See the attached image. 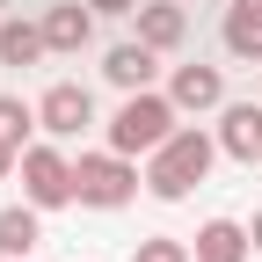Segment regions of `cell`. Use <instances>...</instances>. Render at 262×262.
<instances>
[{
  "label": "cell",
  "instance_id": "6da1fadb",
  "mask_svg": "<svg viewBox=\"0 0 262 262\" xmlns=\"http://www.w3.org/2000/svg\"><path fill=\"white\" fill-rule=\"evenodd\" d=\"M211 160H219V139H211V131L175 124V139L146 153V189L160 196V204H182V196H189L196 182L211 175Z\"/></svg>",
  "mask_w": 262,
  "mask_h": 262
},
{
  "label": "cell",
  "instance_id": "7a4b0ae2",
  "mask_svg": "<svg viewBox=\"0 0 262 262\" xmlns=\"http://www.w3.org/2000/svg\"><path fill=\"white\" fill-rule=\"evenodd\" d=\"M175 117H182V110H175V95L139 88V95H124V102H117V117H110V146L139 160V153H153V146H168V139H175Z\"/></svg>",
  "mask_w": 262,
  "mask_h": 262
},
{
  "label": "cell",
  "instance_id": "3957f363",
  "mask_svg": "<svg viewBox=\"0 0 262 262\" xmlns=\"http://www.w3.org/2000/svg\"><path fill=\"white\" fill-rule=\"evenodd\" d=\"M139 168H131V153H80L73 160V196H80V204L88 211H117V204H131V196H139Z\"/></svg>",
  "mask_w": 262,
  "mask_h": 262
},
{
  "label": "cell",
  "instance_id": "277c9868",
  "mask_svg": "<svg viewBox=\"0 0 262 262\" xmlns=\"http://www.w3.org/2000/svg\"><path fill=\"white\" fill-rule=\"evenodd\" d=\"M22 196L37 211H58V204H80L73 196V160L58 146H22Z\"/></svg>",
  "mask_w": 262,
  "mask_h": 262
},
{
  "label": "cell",
  "instance_id": "5b68a950",
  "mask_svg": "<svg viewBox=\"0 0 262 262\" xmlns=\"http://www.w3.org/2000/svg\"><path fill=\"white\" fill-rule=\"evenodd\" d=\"M37 124L51 131V139H80V131L95 124V95H88L80 80H58V88H44V102H37Z\"/></svg>",
  "mask_w": 262,
  "mask_h": 262
},
{
  "label": "cell",
  "instance_id": "8992f818",
  "mask_svg": "<svg viewBox=\"0 0 262 262\" xmlns=\"http://www.w3.org/2000/svg\"><path fill=\"white\" fill-rule=\"evenodd\" d=\"M168 95H175V110H189V117H204V110H226V73L219 66H175V80H168Z\"/></svg>",
  "mask_w": 262,
  "mask_h": 262
},
{
  "label": "cell",
  "instance_id": "52a82bcc",
  "mask_svg": "<svg viewBox=\"0 0 262 262\" xmlns=\"http://www.w3.org/2000/svg\"><path fill=\"white\" fill-rule=\"evenodd\" d=\"M219 153L262 160V95H255V102H226V110H219Z\"/></svg>",
  "mask_w": 262,
  "mask_h": 262
},
{
  "label": "cell",
  "instance_id": "ba28073f",
  "mask_svg": "<svg viewBox=\"0 0 262 262\" xmlns=\"http://www.w3.org/2000/svg\"><path fill=\"white\" fill-rule=\"evenodd\" d=\"M153 73H160V51H153V44H139V37H131V44H117V51L102 58V80H110V88H124V95L153 88Z\"/></svg>",
  "mask_w": 262,
  "mask_h": 262
},
{
  "label": "cell",
  "instance_id": "9c48e42d",
  "mask_svg": "<svg viewBox=\"0 0 262 262\" xmlns=\"http://www.w3.org/2000/svg\"><path fill=\"white\" fill-rule=\"evenodd\" d=\"M182 37H189V15L175 8V0H139V44H153V51H182Z\"/></svg>",
  "mask_w": 262,
  "mask_h": 262
},
{
  "label": "cell",
  "instance_id": "30bf717a",
  "mask_svg": "<svg viewBox=\"0 0 262 262\" xmlns=\"http://www.w3.org/2000/svg\"><path fill=\"white\" fill-rule=\"evenodd\" d=\"M88 37H95V15L80 8V0L44 8V44H51V51H88Z\"/></svg>",
  "mask_w": 262,
  "mask_h": 262
},
{
  "label": "cell",
  "instance_id": "8fae6325",
  "mask_svg": "<svg viewBox=\"0 0 262 262\" xmlns=\"http://www.w3.org/2000/svg\"><path fill=\"white\" fill-rule=\"evenodd\" d=\"M248 226L241 219H204V233H196V262H248Z\"/></svg>",
  "mask_w": 262,
  "mask_h": 262
},
{
  "label": "cell",
  "instance_id": "7c38bea8",
  "mask_svg": "<svg viewBox=\"0 0 262 262\" xmlns=\"http://www.w3.org/2000/svg\"><path fill=\"white\" fill-rule=\"evenodd\" d=\"M37 241H44V226H37V204H29V196L0 211V255H8V262H29Z\"/></svg>",
  "mask_w": 262,
  "mask_h": 262
},
{
  "label": "cell",
  "instance_id": "4fadbf2b",
  "mask_svg": "<svg viewBox=\"0 0 262 262\" xmlns=\"http://www.w3.org/2000/svg\"><path fill=\"white\" fill-rule=\"evenodd\" d=\"M226 51L262 66V0H233L226 8Z\"/></svg>",
  "mask_w": 262,
  "mask_h": 262
},
{
  "label": "cell",
  "instance_id": "5bb4252c",
  "mask_svg": "<svg viewBox=\"0 0 262 262\" xmlns=\"http://www.w3.org/2000/svg\"><path fill=\"white\" fill-rule=\"evenodd\" d=\"M51 44H44V22H15L0 15V66H37Z\"/></svg>",
  "mask_w": 262,
  "mask_h": 262
},
{
  "label": "cell",
  "instance_id": "9a60e30c",
  "mask_svg": "<svg viewBox=\"0 0 262 262\" xmlns=\"http://www.w3.org/2000/svg\"><path fill=\"white\" fill-rule=\"evenodd\" d=\"M29 131H44V124H37V110H29L22 95H0V139L22 153V146H29Z\"/></svg>",
  "mask_w": 262,
  "mask_h": 262
},
{
  "label": "cell",
  "instance_id": "2e32d148",
  "mask_svg": "<svg viewBox=\"0 0 262 262\" xmlns=\"http://www.w3.org/2000/svg\"><path fill=\"white\" fill-rule=\"evenodd\" d=\"M131 262H196V248L175 241V233H146L139 248H131Z\"/></svg>",
  "mask_w": 262,
  "mask_h": 262
},
{
  "label": "cell",
  "instance_id": "e0dca14e",
  "mask_svg": "<svg viewBox=\"0 0 262 262\" xmlns=\"http://www.w3.org/2000/svg\"><path fill=\"white\" fill-rule=\"evenodd\" d=\"M95 15H139V0H88Z\"/></svg>",
  "mask_w": 262,
  "mask_h": 262
},
{
  "label": "cell",
  "instance_id": "ac0fdd59",
  "mask_svg": "<svg viewBox=\"0 0 262 262\" xmlns=\"http://www.w3.org/2000/svg\"><path fill=\"white\" fill-rule=\"evenodd\" d=\"M15 168H22V153H15V146H8V139H0V182H8V175H15Z\"/></svg>",
  "mask_w": 262,
  "mask_h": 262
},
{
  "label": "cell",
  "instance_id": "d6986e66",
  "mask_svg": "<svg viewBox=\"0 0 262 262\" xmlns=\"http://www.w3.org/2000/svg\"><path fill=\"white\" fill-rule=\"evenodd\" d=\"M248 241H255V248H262V211H255V226H248Z\"/></svg>",
  "mask_w": 262,
  "mask_h": 262
},
{
  "label": "cell",
  "instance_id": "ffe728a7",
  "mask_svg": "<svg viewBox=\"0 0 262 262\" xmlns=\"http://www.w3.org/2000/svg\"><path fill=\"white\" fill-rule=\"evenodd\" d=\"M0 15H8V0H0Z\"/></svg>",
  "mask_w": 262,
  "mask_h": 262
},
{
  "label": "cell",
  "instance_id": "44dd1931",
  "mask_svg": "<svg viewBox=\"0 0 262 262\" xmlns=\"http://www.w3.org/2000/svg\"><path fill=\"white\" fill-rule=\"evenodd\" d=\"M0 262H8V255H0Z\"/></svg>",
  "mask_w": 262,
  "mask_h": 262
}]
</instances>
